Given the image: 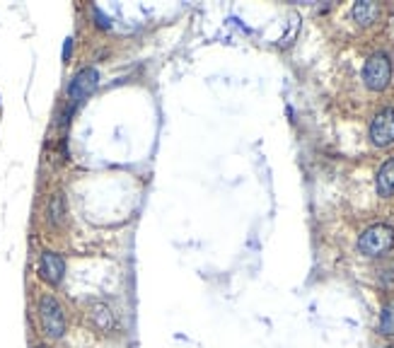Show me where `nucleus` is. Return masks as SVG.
I'll list each match as a JSON object with an SVG mask.
<instances>
[{
    "label": "nucleus",
    "mask_w": 394,
    "mask_h": 348,
    "mask_svg": "<svg viewBox=\"0 0 394 348\" xmlns=\"http://www.w3.org/2000/svg\"><path fill=\"white\" fill-rule=\"evenodd\" d=\"M39 322L44 334L51 338H61L66 334V317H63L61 302L53 295L39 297Z\"/></svg>",
    "instance_id": "1"
},
{
    "label": "nucleus",
    "mask_w": 394,
    "mask_h": 348,
    "mask_svg": "<svg viewBox=\"0 0 394 348\" xmlns=\"http://www.w3.org/2000/svg\"><path fill=\"white\" fill-rule=\"evenodd\" d=\"M392 245H394V230L389 225H384V223L370 225L358 240V249H360V254H365V256L387 254V251L392 249Z\"/></svg>",
    "instance_id": "2"
},
{
    "label": "nucleus",
    "mask_w": 394,
    "mask_h": 348,
    "mask_svg": "<svg viewBox=\"0 0 394 348\" xmlns=\"http://www.w3.org/2000/svg\"><path fill=\"white\" fill-rule=\"evenodd\" d=\"M363 80L375 92H380V90H384V87L389 85V80H392V63H389L387 53H373V56L365 61Z\"/></svg>",
    "instance_id": "3"
},
{
    "label": "nucleus",
    "mask_w": 394,
    "mask_h": 348,
    "mask_svg": "<svg viewBox=\"0 0 394 348\" xmlns=\"http://www.w3.org/2000/svg\"><path fill=\"white\" fill-rule=\"evenodd\" d=\"M370 140L378 148H387L394 143V109H382L375 114L373 123H370Z\"/></svg>",
    "instance_id": "4"
},
{
    "label": "nucleus",
    "mask_w": 394,
    "mask_h": 348,
    "mask_svg": "<svg viewBox=\"0 0 394 348\" xmlns=\"http://www.w3.org/2000/svg\"><path fill=\"white\" fill-rule=\"evenodd\" d=\"M97 85H99V73L95 71V68H82V71L73 77L71 87H68V99H71L73 107L80 104L85 97H90Z\"/></svg>",
    "instance_id": "5"
},
{
    "label": "nucleus",
    "mask_w": 394,
    "mask_h": 348,
    "mask_svg": "<svg viewBox=\"0 0 394 348\" xmlns=\"http://www.w3.org/2000/svg\"><path fill=\"white\" fill-rule=\"evenodd\" d=\"M39 273L47 283L58 286V283L63 281V273H66V261H63V256L56 254V251H44L39 259Z\"/></svg>",
    "instance_id": "6"
},
{
    "label": "nucleus",
    "mask_w": 394,
    "mask_h": 348,
    "mask_svg": "<svg viewBox=\"0 0 394 348\" xmlns=\"http://www.w3.org/2000/svg\"><path fill=\"white\" fill-rule=\"evenodd\" d=\"M90 319H93V324L99 329V332H112L114 329L112 310H109L107 305H102V302H93V308H90Z\"/></svg>",
    "instance_id": "7"
},
{
    "label": "nucleus",
    "mask_w": 394,
    "mask_h": 348,
    "mask_svg": "<svg viewBox=\"0 0 394 348\" xmlns=\"http://www.w3.org/2000/svg\"><path fill=\"white\" fill-rule=\"evenodd\" d=\"M378 17H380V5H378V3L360 0V3H356V5H354V20L358 22V25L368 27V25H373Z\"/></svg>",
    "instance_id": "8"
},
{
    "label": "nucleus",
    "mask_w": 394,
    "mask_h": 348,
    "mask_svg": "<svg viewBox=\"0 0 394 348\" xmlns=\"http://www.w3.org/2000/svg\"><path fill=\"white\" fill-rule=\"evenodd\" d=\"M378 191L380 196H392L394 194V158L380 167L378 172Z\"/></svg>",
    "instance_id": "9"
},
{
    "label": "nucleus",
    "mask_w": 394,
    "mask_h": 348,
    "mask_svg": "<svg viewBox=\"0 0 394 348\" xmlns=\"http://www.w3.org/2000/svg\"><path fill=\"white\" fill-rule=\"evenodd\" d=\"M380 334L394 336V300H389L382 308V314H380Z\"/></svg>",
    "instance_id": "10"
},
{
    "label": "nucleus",
    "mask_w": 394,
    "mask_h": 348,
    "mask_svg": "<svg viewBox=\"0 0 394 348\" xmlns=\"http://www.w3.org/2000/svg\"><path fill=\"white\" fill-rule=\"evenodd\" d=\"M63 210H66V201H63L61 194H56V196H53V201H51V206H49V215H51L53 223H61Z\"/></svg>",
    "instance_id": "11"
},
{
    "label": "nucleus",
    "mask_w": 394,
    "mask_h": 348,
    "mask_svg": "<svg viewBox=\"0 0 394 348\" xmlns=\"http://www.w3.org/2000/svg\"><path fill=\"white\" fill-rule=\"evenodd\" d=\"M73 51V39H66V49H63V58H68Z\"/></svg>",
    "instance_id": "12"
},
{
    "label": "nucleus",
    "mask_w": 394,
    "mask_h": 348,
    "mask_svg": "<svg viewBox=\"0 0 394 348\" xmlns=\"http://www.w3.org/2000/svg\"><path fill=\"white\" fill-rule=\"evenodd\" d=\"M387 348H394V346H387Z\"/></svg>",
    "instance_id": "13"
},
{
    "label": "nucleus",
    "mask_w": 394,
    "mask_h": 348,
    "mask_svg": "<svg viewBox=\"0 0 394 348\" xmlns=\"http://www.w3.org/2000/svg\"><path fill=\"white\" fill-rule=\"evenodd\" d=\"M39 348H44V346H39Z\"/></svg>",
    "instance_id": "14"
}]
</instances>
